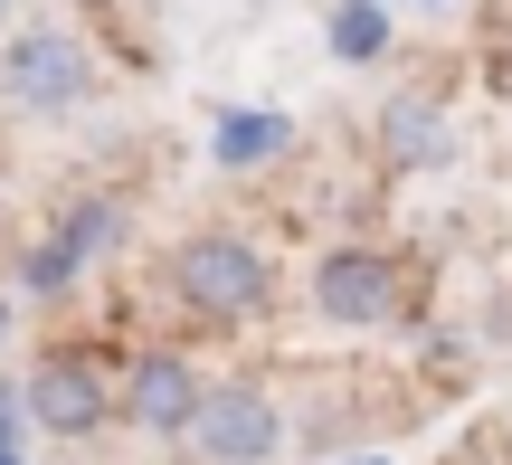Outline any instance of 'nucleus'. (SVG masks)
<instances>
[{"label": "nucleus", "instance_id": "12", "mask_svg": "<svg viewBox=\"0 0 512 465\" xmlns=\"http://www.w3.org/2000/svg\"><path fill=\"white\" fill-rule=\"evenodd\" d=\"M0 333H10V304H0Z\"/></svg>", "mask_w": 512, "mask_h": 465}, {"label": "nucleus", "instance_id": "5", "mask_svg": "<svg viewBox=\"0 0 512 465\" xmlns=\"http://www.w3.org/2000/svg\"><path fill=\"white\" fill-rule=\"evenodd\" d=\"M0 95L19 114H76L95 95V48L76 29H19L0 57Z\"/></svg>", "mask_w": 512, "mask_h": 465}, {"label": "nucleus", "instance_id": "8", "mask_svg": "<svg viewBox=\"0 0 512 465\" xmlns=\"http://www.w3.org/2000/svg\"><path fill=\"white\" fill-rule=\"evenodd\" d=\"M294 152V114L285 105H219L209 114V162L219 171H266Z\"/></svg>", "mask_w": 512, "mask_h": 465}, {"label": "nucleus", "instance_id": "4", "mask_svg": "<svg viewBox=\"0 0 512 465\" xmlns=\"http://www.w3.org/2000/svg\"><path fill=\"white\" fill-rule=\"evenodd\" d=\"M313 314L332 323V333H380V323L408 314V257H389V247H323L313 257Z\"/></svg>", "mask_w": 512, "mask_h": 465}, {"label": "nucleus", "instance_id": "6", "mask_svg": "<svg viewBox=\"0 0 512 465\" xmlns=\"http://www.w3.org/2000/svg\"><path fill=\"white\" fill-rule=\"evenodd\" d=\"M181 447L200 465H266L285 447V409L266 399V380H209V399H200Z\"/></svg>", "mask_w": 512, "mask_h": 465}, {"label": "nucleus", "instance_id": "13", "mask_svg": "<svg viewBox=\"0 0 512 465\" xmlns=\"http://www.w3.org/2000/svg\"><path fill=\"white\" fill-rule=\"evenodd\" d=\"M0 19H10V0H0Z\"/></svg>", "mask_w": 512, "mask_h": 465}, {"label": "nucleus", "instance_id": "14", "mask_svg": "<svg viewBox=\"0 0 512 465\" xmlns=\"http://www.w3.org/2000/svg\"><path fill=\"white\" fill-rule=\"evenodd\" d=\"M10 465H19V456H10Z\"/></svg>", "mask_w": 512, "mask_h": 465}, {"label": "nucleus", "instance_id": "9", "mask_svg": "<svg viewBox=\"0 0 512 465\" xmlns=\"http://www.w3.org/2000/svg\"><path fill=\"white\" fill-rule=\"evenodd\" d=\"M446 152H456V143H446V105H437V95H418V86H399L380 105V162L389 171H437Z\"/></svg>", "mask_w": 512, "mask_h": 465}, {"label": "nucleus", "instance_id": "1", "mask_svg": "<svg viewBox=\"0 0 512 465\" xmlns=\"http://www.w3.org/2000/svg\"><path fill=\"white\" fill-rule=\"evenodd\" d=\"M171 276V304L200 323H256L275 304V257L256 238H238V228H200V238H181L162 257Z\"/></svg>", "mask_w": 512, "mask_h": 465}, {"label": "nucleus", "instance_id": "2", "mask_svg": "<svg viewBox=\"0 0 512 465\" xmlns=\"http://www.w3.org/2000/svg\"><path fill=\"white\" fill-rule=\"evenodd\" d=\"M19 409H29V428H48V437H95L114 409H124V371H114L105 352H86V342H57V352L29 361Z\"/></svg>", "mask_w": 512, "mask_h": 465}, {"label": "nucleus", "instance_id": "7", "mask_svg": "<svg viewBox=\"0 0 512 465\" xmlns=\"http://www.w3.org/2000/svg\"><path fill=\"white\" fill-rule=\"evenodd\" d=\"M200 399H209V371L190 352H133L124 361V418L143 437H190Z\"/></svg>", "mask_w": 512, "mask_h": 465}, {"label": "nucleus", "instance_id": "11", "mask_svg": "<svg viewBox=\"0 0 512 465\" xmlns=\"http://www.w3.org/2000/svg\"><path fill=\"white\" fill-rule=\"evenodd\" d=\"M332 465H389V456H332Z\"/></svg>", "mask_w": 512, "mask_h": 465}, {"label": "nucleus", "instance_id": "10", "mask_svg": "<svg viewBox=\"0 0 512 465\" xmlns=\"http://www.w3.org/2000/svg\"><path fill=\"white\" fill-rule=\"evenodd\" d=\"M389 10L380 0H332V19H323V48L342 57V67H370V57H389Z\"/></svg>", "mask_w": 512, "mask_h": 465}, {"label": "nucleus", "instance_id": "3", "mask_svg": "<svg viewBox=\"0 0 512 465\" xmlns=\"http://www.w3.org/2000/svg\"><path fill=\"white\" fill-rule=\"evenodd\" d=\"M124 190H76L67 209H57L48 228L29 238V257H19V295H38V304H57L76 276H86L105 247H124Z\"/></svg>", "mask_w": 512, "mask_h": 465}]
</instances>
